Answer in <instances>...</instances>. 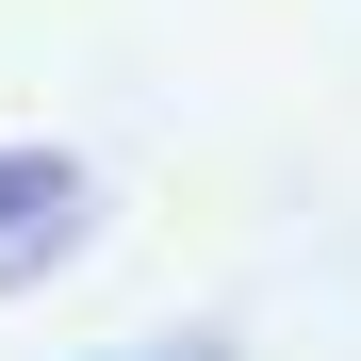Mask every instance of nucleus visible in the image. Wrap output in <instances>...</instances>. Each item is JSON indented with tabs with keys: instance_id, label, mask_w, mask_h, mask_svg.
<instances>
[{
	"instance_id": "f257e3e1",
	"label": "nucleus",
	"mask_w": 361,
	"mask_h": 361,
	"mask_svg": "<svg viewBox=\"0 0 361 361\" xmlns=\"http://www.w3.org/2000/svg\"><path fill=\"white\" fill-rule=\"evenodd\" d=\"M99 230V180H82V148H33V132H0V295H33L49 263H66Z\"/></svg>"
},
{
	"instance_id": "f03ea898",
	"label": "nucleus",
	"mask_w": 361,
	"mask_h": 361,
	"mask_svg": "<svg viewBox=\"0 0 361 361\" xmlns=\"http://www.w3.org/2000/svg\"><path fill=\"white\" fill-rule=\"evenodd\" d=\"M132 361H230V345H214V329H180V345H132Z\"/></svg>"
}]
</instances>
